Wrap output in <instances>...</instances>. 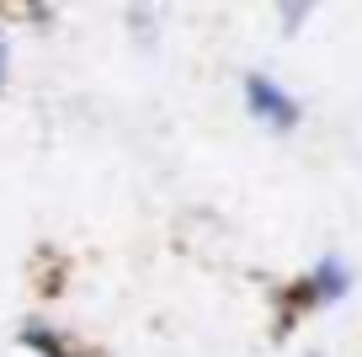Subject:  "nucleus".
<instances>
[{
    "instance_id": "nucleus-1",
    "label": "nucleus",
    "mask_w": 362,
    "mask_h": 357,
    "mask_svg": "<svg viewBox=\"0 0 362 357\" xmlns=\"http://www.w3.org/2000/svg\"><path fill=\"white\" fill-rule=\"evenodd\" d=\"M245 107L256 112L267 128H293L298 123V101L288 96L283 86H272L267 75H256V69L245 75Z\"/></svg>"
},
{
    "instance_id": "nucleus-2",
    "label": "nucleus",
    "mask_w": 362,
    "mask_h": 357,
    "mask_svg": "<svg viewBox=\"0 0 362 357\" xmlns=\"http://www.w3.org/2000/svg\"><path fill=\"white\" fill-rule=\"evenodd\" d=\"M309 293H315L320 304H336V299H346V293H351V272L341 267L336 256H330V261H320V267H315V278H309Z\"/></svg>"
},
{
    "instance_id": "nucleus-3",
    "label": "nucleus",
    "mask_w": 362,
    "mask_h": 357,
    "mask_svg": "<svg viewBox=\"0 0 362 357\" xmlns=\"http://www.w3.org/2000/svg\"><path fill=\"white\" fill-rule=\"evenodd\" d=\"M22 341H27V346H37L43 357H64V346H59L48 331H37V325H27V331H22Z\"/></svg>"
},
{
    "instance_id": "nucleus-4",
    "label": "nucleus",
    "mask_w": 362,
    "mask_h": 357,
    "mask_svg": "<svg viewBox=\"0 0 362 357\" xmlns=\"http://www.w3.org/2000/svg\"><path fill=\"white\" fill-rule=\"evenodd\" d=\"M304 16H309V6H283V33H298Z\"/></svg>"
},
{
    "instance_id": "nucleus-5",
    "label": "nucleus",
    "mask_w": 362,
    "mask_h": 357,
    "mask_svg": "<svg viewBox=\"0 0 362 357\" xmlns=\"http://www.w3.org/2000/svg\"><path fill=\"white\" fill-rule=\"evenodd\" d=\"M6 69H11V48H6V33H0V86H6Z\"/></svg>"
},
{
    "instance_id": "nucleus-6",
    "label": "nucleus",
    "mask_w": 362,
    "mask_h": 357,
    "mask_svg": "<svg viewBox=\"0 0 362 357\" xmlns=\"http://www.w3.org/2000/svg\"><path fill=\"white\" fill-rule=\"evenodd\" d=\"M309 357H320V352H309Z\"/></svg>"
}]
</instances>
